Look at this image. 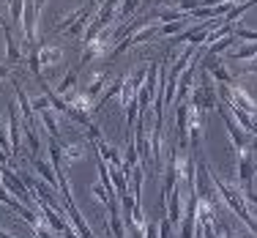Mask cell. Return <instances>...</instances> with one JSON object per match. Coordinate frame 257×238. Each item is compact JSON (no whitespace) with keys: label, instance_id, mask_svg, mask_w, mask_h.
I'll return each mask as SVG.
<instances>
[{"label":"cell","instance_id":"f1b7e54d","mask_svg":"<svg viewBox=\"0 0 257 238\" xmlns=\"http://www.w3.org/2000/svg\"><path fill=\"white\" fill-rule=\"evenodd\" d=\"M11 77V63H0V79H9Z\"/></svg>","mask_w":257,"mask_h":238},{"label":"cell","instance_id":"277c9868","mask_svg":"<svg viewBox=\"0 0 257 238\" xmlns=\"http://www.w3.org/2000/svg\"><path fill=\"white\" fill-rule=\"evenodd\" d=\"M107 208H109V216H107L109 235H112V238H128V233H126V222H123V213H120V200H118V197H109Z\"/></svg>","mask_w":257,"mask_h":238},{"label":"cell","instance_id":"9c48e42d","mask_svg":"<svg viewBox=\"0 0 257 238\" xmlns=\"http://www.w3.org/2000/svg\"><path fill=\"white\" fill-rule=\"evenodd\" d=\"M3 36H6V63H20L22 60V47H20V41L14 39V33H11L9 25L3 28Z\"/></svg>","mask_w":257,"mask_h":238},{"label":"cell","instance_id":"8fae6325","mask_svg":"<svg viewBox=\"0 0 257 238\" xmlns=\"http://www.w3.org/2000/svg\"><path fill=\"white\" fill-rule=\"evenodd\" d=\"M14 96H17V101H20V112H22L25 126H33V104H30L25 88H22V85H14Z\"/></svg>","mask_w":257,"mask_h":238},{"label":"cell","instance_id":"d6986e66","mask_svg":"<svg viewBox=\"0 0 257 238\" xmlns=\"http://www.w3.org/2000/svg\"><path fill=\"white\" fill-rule=\"evenodd\" d=\"M232 44H241V41L235 39V33H230V36H224V39H219L216 44H208V52H211V55H222V52H227Z\"/></svg>","mask_w":257,"mask_h":238},{"label":"cell","instance_id":"5bb4252c","mask_svg":"<svg viewBox=\"0 0 257 238\" xmlns=\"http://www.w3.org/2000/svg\"><path fill=\"white\" fill-rule=\"evenodd\" d=\"M232 60H235V63H246V60H257V44H254V41H246V44L235 47V50H232Z\"/></svg>","mask_w":257,"mask_h":238},{"label":"cell","instance_id":"ac0fdd59","mask_svg":"<svg viewBox=\"0 0 257 238\" xmlns=\"http://www.w3.org/2000/svg\"><path fill=\"white\" fill-rule=\"evenodd\" d=\"M60 140V137H58ZM60 148H63V164L66 162H77V159L85 156V148L79 143H60Z\"/></svg>","mask_w":257,"mask_h":238},{"label":"cell","instance_id":"4fadbf2b","mask_svg":"<svg viewBox=\"0 0 257 238\" xmlns=\"http://www.w3.org/2000/svg\"><path fill=\"white\" fill-rule=\"evenodd\" d=\"M60 58H63L60 47H55V44H39V60H41V66H55Z\"/></svg>","mask_w":257,"mask_h":238},{"label":"cell","instance_id":"4dcf8cb0","mask_svg":"<svg viewBox=\"0 0 257 238\" xmlns=\"http://www.w3.org/2000/svg\"><path fill=\"white\" fill-rule=\"evenodd\" d=\"M44 3L47 0H36V11H39V14H41V9H44Z\"/></svg>","mask_w":257,"mask_h":238},{"label":"cell","instance_id":"7c38bea8","mask_svg":"<svg viewBox=\"0 0 257 238\" xmlns=\"http://www.w3.org/2000/svg\"><path fill=\"white\" fill-rule=\"evenodd\" d=\"M107 85H109V77L104 74V71H96V74H93V79H90V82L85 85L82 90H85V93L90 96V99H93V104H96V99H99V96L104 93L101 88H107Z\"/></svg>","mask_w":257,"mask_h":238},{"label":"cell","instance_id":"cb8c5ba5","mask_svg":"<svg viewBox=\"0 0 257 238\" xmlns=\"http://www.w3.org/2000/svg\"><path fill=\"white\" fill-rule=\"evenodd\" d=\"M232 33H235L238 41H257V30H252V28L235 25V28H232Z\"/></svg>","mask_w":257,"mask_h":238},{"label":"cell","instance_id":"e0dca14e","mask_svg":"<svg viewBox=\"0 0 257 238\" xmlns=\"http://www.w3.org/2000/svg\"><path fill=\"white\" fill-rule=\"evenodd\" d=\"M77 77H79V66H74V69H69V71H66L63 79H60V85H58V93H60V96L71 93V90L77 88Z\"/></svg>","mask_w":257,"mask_h":238},{"label":"cell","instance_id":"484cf974","mask_svg":"<svg viewBox=\"0 0 257 238\" xmlns=\"http://www.w3.org/2000/svg\"><path fill=\"white\" fill-rule=\"evenodd\" d=\"M28 137V143H30V151L33 154H39V148H41V143H39V134L33 132V126H25V132H22Z\"/></svg>","mask_w":257,"mask_h":238},{"label":"cell","instance_id":"44dd1931","mask_svg":"<svg viewBox=\"0 0 257 238\" xmlns=\"http://www.w3.org/2000/svg\"><path fill=\"white\" fill-rule=\"evenodd\" d=\"M211 77L216 79V82H222V85H232V77H235V74H232V71H230L224 63H219L216 69L211 71Z\"/></svg>","mask_w":257,"mask_h":238},{"label":"cell","instance_id":"4316f807","mask_svg":"<svg viewBox=\"0 0 257 238\" xmlns=\"http://www.w3.org/2000/svg\"><path fill=\"white\" fill-rule=\"evenodd\" d=\"M30 104H33L36 112H41V109H50L52 107V99L44 93V96H39V99H30Z\"/></svg>","mask_w":257,"mask_h":238},{"label":"cell","instance_id":"1f68e13d","mask_svg":"<svg viewBox=\"0 0 257 238\" xmlns=\"http://www.w3.org/2000/svg\"><path fill=\"white\" fill-rule=\"evenodd\" d=\"M0 238H17V235H11V233H6L3 227H0Z\"/></svg>","mask_w":257,"mask_h":238},{"label":"cell","instance_id":"7a4b0ae2","mask_svg":"<svg viewBox=\"0 0 257 238\" xmlns=\"http://www.w3.org/2000/svg\"><path fill=\"white\" fill-rule=\"evenodd\" d=\"M235 170H238V181H241L243 189L254 186V175H257V162H254V154L252 151H238L235 156Z\"/></svg>","mask_w":257,"mask_h":238},{"label":"cell","instance_id":"9a60e30c","mask_svg":"<svg viewBox=\"0 0 257 238\" xmlns=\"http://www.w3.org/2000/svg\"><path fill=\"white\" fill-rule=\"evenodd\" d=\"M189 88H194V66H189V69L178 77V88H175V93H178V101H186Z\"/></svg>","mask_w":257,"mask_h":238},{"label":"cell","instance_id":"d6a6232c","mask_svg":"<svg viewBox=\"0 0 257 238\" xmlns=\"http://www.w3.org/2000/svg\"><path fill=\"white\" fill-rule=\"evenodd\" d=\"M6 28V22H3V17H0V30H3Z\"/></svg>","mask_w":257,"mask_h":238},{"label":"cell","instance_id":"7402d4cb","mask_svg":"<svg viewBox=\"0 0 257 238\" xmlns=\"http://www.w3.org/2000/svg\"><path fill=\"white\" fill-rule=\"evenodd\" d=\"M140 3H143V0H120V9H118V20H128V17H132L134 11L140 9Z\"/></svg>","mask_w":257,"mask_h":238},{"label":"cell","instance_id":"d4e9b609","mask_svg":"<svg viewBox=\"0 0 257 238\" xmlns=\"http://www.w3.org/2000/svg\"><path fill=\"white\" fill-rule=\"evenodd\" d=\"M90 194H93V200H99L101 205H104V203H109V192H107V186H104L101 181L90 186Z\"/></svg>","mask_w":257,"mask_h":238},{"label":"cell","instance_id":"30bf717a","mask_svg":"<svg viewBox=\"0 0 257 238\" xmlns=\"http://www.w3.org/2000/svg\"><path fill=\"white\" fill-rule=\"evenodd\" d=\"M33 167H36V173H39L41 178L47 181V184L58 189V173H55V167H52L50 159H39V156H36V159H33Z\"/></svg>","mask_w":257,"mask_h":238},{"label":"cell","instance_id":"ffe728a7","mask_svg":"<svg viewBox=\"0 0 257 238\" xmlns=\"http://www.w3.org/2000/svg\"><path fill=\"white\" fill-rule=\"evenodd\" d=\"M41 124L47 126V132L52 134V137H60V126H58V121H55V109L50 107V109H41Z\"/></svg>","mask_w":257,"mask_h":238},{"label":"cell","instance_id":"603a6c76","mask_svg":"<svg viewBox=\"0 0 257 238\" xmlns=\"http://www.w3.org/2000/svg\"><path fill=\"white\" fill-rule=\"evenodd\" d=\"M186 22H189V20H178V22H164V25L159 28V33H162V36H178V33H183V28H186Z\"/></svg>","mask_w":257,"mask_h":238},{"label":"cell","instance_id":"f546056e","mask_svg":"<svg viewBox=\"0 0 257 238\" xmlns=\"http://www.w3.org/2000/svg\"><path fill=\"white\" fill-rule=\"evenodd\" d=\"M249 151H252V154H257V134H254L252 140H249Z\"/></svg>","mask_w":257,"mask_h":238},{"label":"cell","instance_id":"3957f363","mask_svg":"<svg viewBox=\"0 0 257 238\" xmlns=\"http://www.w3.org/2000/svg\"><path fill=\"white\" fill-rule=\"evenodd\" d=\"M145 74H148V69H145V66H140L137 71H132V74L123 79V90H120V96H118V99H120V109H123L128 101L140 93V88H143V82H145Z\"/></svg>","mask_w":257,"mask_h":238},{"label":"cell","instance_id":"52a82bcc","mask_svg":"<svg viewBox=\"0 0 257 238\" xmlns=\"http://www.w3.org/2000/svg\"><path fill=\"white\" fill-rule=\"evenodd\" d=\"M60 203H63V208H66V213H69V219H71V224H74V230L82 238H96L93 233H90V227H88V222L82 219V213H79V208L74 205V200L71 197H60Z\"/></svg>","mask_w":257,"mask_h":238},{"label":"cell","instance_id":"83f0119b","mask_svg":"<svg viewBox=\"0 0 257 238\" xmlns=\"http://www.w3.org/2000/svg\"><path fill=\"white\" fill-rule=\"evenodd\" d=\"M85 129H88V137L93 140V143H96V140H104V134H101V129H99V126H96V124L85 126Z\"/></svg>","mask_w":257,"mask_h":238},{"label":"cell","instance_id":"5b68a950","mask_svg":"<svg viewBox=\"0 0 257 238\" xmlns=\"http://www.w3.org/2000/svg\"><path fill=\"white\" fill-rule=\"evenodd\" d=\"M20 101H17V96L9 101V140H11V154H17L20 151V140H22V129H20Z\"/></svg>","mask_w":257,"mask_h":238},{"label":"cell","instance_id":"6da1fadb","mask_svg":"<svg viewBox=\"0 0 257 238\" xmlns=\"http://www.w3.org/2000/svg\"><path fill=\"white\" fill-rule=\"evenodd\" d=\"M189 104L194 109H216L219 107V96H216V79L211 77V71H203V77H200V82H194L192 88V99H189Z\"/></svg>","mask_w":257,"mask_h":238},{"label":"cell","instance_id":"ba28073f","mask_svg":"<svg viewBox=\"0 0 257 238\" xmlns=\"http://www.w3.org/2000/svg\"><path fill=\"white\" fill-rule=\"evenodd\" d=\"M230 104L232 107H241L243 112H249V115H257V101L241 88V85H235V82L230 85Z\"/></svg>","mask_w":257,"mask_h":238},{"label":"cell","instance_id":"8992f818","mask_svg":"<svg viewBox=\"0 0 257 238\" xmlns=\"http://www.w3.org/2000/svg\"><path fill=\"white\" fill-rule=\"evenodd\" d=\"M183 208H186V200H183V186H175V192L170 194V200H167V219H170V224H173V230L181 227Z\"/></svg>","mask_w":257,"mask_h":238},{"label":"cell","instance_id":"2e32d148","mask_svg":"<svg viewBox=\"0 0 257 238\" xmlns=\"http://www.w3.org/2000/svg\"><path fill=\"white\" fill-rule=\"evenodd\" d=\"M151 20H164V22H178V20H192V14H186V11L181 9H159L151 14Z\"/></svg>","mask_w":257,"mask_h":238}]
</instances>
